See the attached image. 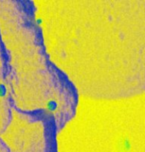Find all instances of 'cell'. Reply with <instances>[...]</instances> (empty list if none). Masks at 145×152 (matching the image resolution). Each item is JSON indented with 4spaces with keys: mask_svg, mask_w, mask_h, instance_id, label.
I'll use <instances>...</instances> for the list:
<instances>
[{
    "mask_svg": "<svg viewBox=\"0 0 145 152\" xmlns=\"http://www.w3.org/2000/svg\"><path fill=\"white\" fill-rule=\"evenodd\" d=\"M58 108V103L55 99L48 100V103L46 104V109L48 112H54Z\"/></svg>",
    "mask_w": 145,
    "mask_h": 152,
    "instance_id": "6da1fadb",
    "label": "cell"
},
{
    "mask_svg": "<svg viewBox=\"0 0 145 152\" xmlns=\"http://www.w3.org/2000/svg\"><path fill=\"white\" fill-rule=\"evenodd\" d=\"M7 95L6 86L3 83H0V98H4Z\"/></svg>",
    "mask_w": 145,
    "mask_h": 152,
    "instance_id": "7a4b0ae2",
    "label": "cell"
},
{
    "mask_svg": "<svg viewBox=\"0 0 145 152\" xmlns=\"http://www.w3.org/2000/svg\"><path fill=\"white\" fill-rule=\"evenodd\" d=\"M36 23L37 25H39V26H41L42 24V19L40 18V17H38V18L36 19Z\"/></svg>",
    "mask_w": 145,
    "mask_h": 152,
    "instance_id": "3957f363",
    "label": "cell"
}]
</instances>
